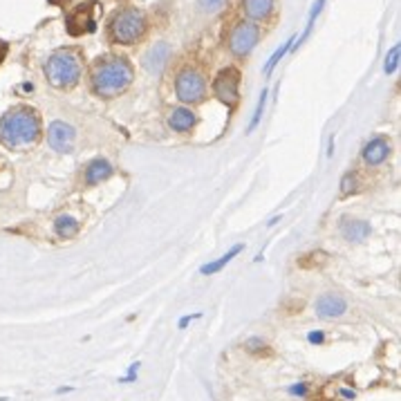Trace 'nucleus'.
I'll return each mask as SVG.
<instances>
[{
  "instance_id": "obj_1",
  "label": "nucleus",
  "mask_w": 401,
  "mask_h": 401,
  "mask_svg": "<svg viewBox=\"0 0 401 401\" xmlns=\"http://www.w3.org/2000/svg\"><path fill=\"white\" fill-rule=\"evenodd\" d=\"M43 135L41 117L30 106H14L0 117V144L9 150L36 146Z\"/></svg>"
},
{
  "instance_id": "obj_2",
  "label": "nucleus",
  "mask_w": 401,
  "mask_h": 401,
  "mask_svg": "<svg viewBox=\"0 0 401 401\" xmlns=\"http://www.w3.org/2000/svg\"><path fill=\"white\" fill-rule=\"evenodd\" d=\"M132 79L135 70L126 56H103L94 61L90 70V88L101 99L119 97L130 88Z\"/></svg>"
},
{
  "instance_id": "obj_3",
  "label": "nucleus",
  "mask_w": 401,
  "mask_h": 401,
  "mask_svg": "<svg viewBox=\"0 0 401 401\" xmlns=\"http://www.w3.org/2000/svg\"><path fill=\"white\" fill-rule=\"evenodd\" d=\"M43 72L47 76V81H50V85H54V88L70 90L81 79V72H83L81 54L74 52V50L54 52L50 59L45 61Z\"/></svg>"
},
{
  "instance_id": "obj_4",
  "label": "nucleus",
  "mask_w": 401,
  "mask_h": 401,
  "mask_svg": "<svg viewBox=\"0 0 401 401\" xmlns=\"http://www.w3.org/2000/svg\"><path fill=\"white\" fill-rule=\"evenodd\" d=\"M148 30V18L137 7H126L114 12L108 23V36L117 45H132L144 38Z\"/></svg>"
},
{
  "instance_id": "obj_5",
  "label": "nucleus",
  "mask_w": 401,
  "mask_h": 401,
  "mask_svg": "<svg viewBox=\"0 0 401 401\" xmlns=\"http://www.w3.org/2000/svg\"><path fill=\"white\" fill-rule=\"evenodd\" d=\"M175 94L182 103L195 106L206 99V79L204 74L195 68H184L175 79Z\"/></svg>"
},
{
  "instance_id": "obj_6",
  "label": "nucleus",
  "mask_w": 401,
  "mask_h": 401,
  "mask_svg": "<svg viewBox=\"0 0 401 401\" xmlns=\"http://www.w3.org/2000/svg\"><path fill=\"white\" fill-rule=\"evenodd\" d=\"M260 41V27L251 21H240L231 27L226 36V47L235 59H244L253 52V47Z\"/></svg>"
},
{
  "instance_id": "obj_7",
  "label": "nucleus",
  "mask_w": 401,
  "mask_h": 401,
  "mask_svg": "<svg viewBox=\"0 0 401 401\" xmlns=\"http://www.w3.org/2000/svg\"><path fill=\"white\" fill-rule=\"evenodd\" d=\"M213 94L229 108H235L238 101H240V72L235 68H226L220 72L213 81Z\"/></svg>"
},
{
  "instance_id": "obj_8",
  "label": "nucleus",
  "mask_w": 401,
  "mask_h": 401,
  "mask_svg": "<svg viewBox=\"0 0 401 401\" xmlns=\"http://www.w3.org/2000/svg\"><path fill=\"white\" fill-rule=\"evenodd\" d=\"M76 139V130L65 121H54L47 128V144L59 152H70Z\"/></svg>"
},
{
  "instance_id": "obj_9",
  "label": "nucleus",
  "mask_w": 401,
  "mask_h": 401,
  "mask_svg": "<svg viewBox=\"0 0 401 401\" xmlns=\"http://www.w3.org/2000/svg\"><path fill=\"white\" fill-rule=\"evenodd\" d=\"M314 310H317L319 319L332 321V319L343 317V314L348 312V301L343 298V296H339V294H323V296H319V298H317Z\"/></svg>"
},
{
  "instance_id": "obj_10",
  "label": "nucleus",
  "mask_w": 401,
  "mask_h": 401,
  "mask_svg": "<svg viewBox=\"0 0 401 401\" xmlns=\"http://www.w3.org/2000/svg\"><path fill=\"white\" fill-rule=\"evenodd\" d=\"M390 155V141L386 137H375L370 139L364 148V161L368 166H379L384 164Z\"/></svg>"
},
{
  "instance_id": "obj_11",
  "label": "nucleus",
  "mask_w": 401,
  "mask_h": 401,
  "mask_svg": "<svg viewBox=\"0 0 401 401\" xmlns=\"http://www.w3.org/2000/svg\"><path fill=\"white\" fill-rule=\"evenodd\" d=\"M242 12L251 23L267 21L274 12V0H242Z\"/></svg>"
},
{
  "instance_id": "obj_12",
  "label": "nucleus",
  "mask_w": 401,
  "mask_h": 401,
  "mask_svg": "<svg viewBox=\"0 0 401 401\" xmlns=\"http://www.w3.org/2000/svg\"><path fill=\"white\" fill-rule=\"evenodd\" d=\"M168 59H170V45L168 43H155L148 50L144 65L150 72H161L164 70V65L168 63Z\"/></svg>"
},
{
  "instance_id": "obj_13",
  "label": "nucleus",
  "mask_w": 401,
  "mask_h": 401,
  "mask_svg": "<svg viewBox=\"0 0 401 401\" xmlns=\"http://www.w3.org/2000/svg\"><path fill=\"white\" fill-rule=\"evenodd\" d=\"M197 123L195 112L190 108H173L168 114V126L173 128L175 132H188Z\"/></svg>"
},
{
  "instance_id": "obj_14",
  "label": "nucleus",
  "mask_w": 401,
  "mask_h": 401,
  "mask_svg": "<svg viewBox=\"0 0 401 401\" xmlns=\"http://www.w3.org/2000/svg\"><path fill=\"white\" fill-rule=\"evenodd\" d=\"M112 175V164L106 159H92L88 168H85V184L88 186H97L101 182H106V179Z\"/></svg>"
},
{
  "instance_id": "obj_15",
  "label": "nucleus",
  "mask_w": 401,
  "mask_h": 401,
  "mask_svg": "<svg viewBox=\"0 0 401 401\" xmlns=\"http://www.w3.org/2000/svg\"><path fill=\"white\" fill-rule=\"evenodd\" d=\"M341 233L350 242H361L370 235V224L361 222V220H348L346 217L343 220V224H341Z\"/></svg>"
},
{
  "instance_id": "obj_16",
  "label": "nucleus",
  "mask_w": 401,
  "mask_h": 401,
  "mask_svg": "<svg viewBox=\"0 0 401 401\" xmlns=\"http://www.w3.org/2000/svg\"><path fill=\"white\" fill-rule=\"evenodd\" d=\"M240 251H242V244H235V247H231V249H229L224 256H220L217 260H213V262L204 265V267H202V269H199V271L211 276V274H215V271H220V269H222V267H226V265L231 262L233 258H235L238 253H240Z\"/></svg>"
},
{
  "instance_id": "obj_17",
  "label": "nucleus",
  "mask_w": 401,
  "mask_h": 401,
  "mask_svg": "<svg viewBox=\"0 0 401 401\" xmlns=\"http://www.w3.org/2000/svg\"><path fill=\"white\" fill-rule=\"evenodd\" d=\"M54 231L59 238H72L79 231V222H76L72 215H59L54 222Z\"/></svg>"
},
{
  "instance_id": "obj_18",
  "label": "nucleus",
  "mask_w": 401,
  "mask_h": 401,
  "mask_svg": "<svg viewBox=\"0 0 401 401\" xmlns=\"http://www.w3.org/2000/svg\"><path fill=\"white\" fill-rule=\"evenodd\" d=\"M292 43H294V38H289V41L283 45V50H278V52H276V54L271 56V61H269V63H267V68H265V72H267V74H269V72H271V70L276 68V65H278V61L283 59V56H285V54H287V50H289V47H292Z\"/></svg>"
},
{
  "instance_id": "obj_19",
  "label": "nucleus",
  "mask_w": 401,
  "mask_h": 401,
  "mask_svg": "<svg viewBox=\"0 0 401 401\" xmlns=\"http://www.w3.org/2000/svg\"><path fill=\"white\" fill-rule=\"evenodd\" d=\"M399 45H395L393 50H390V54L386 56V72L388 74H393L397 70V65H399Z\"/></svg>"
},
{
  "instance_id": "obj_20",
  "label": "nucleus",
  "mask_w": 401,
  "mask_h": 401,
  "mask_svg": "<svg viewBox=\"0 0 401 401\" xmlns=\"http://www.w3.org/2000/svg\"><path fill=\"white\" fill-rule=\"evenodd\" d=\"M265 101H267V92H262L260 94V101H258V108H256V114H253V119H251V123H249V132L260 123V117H262V110H265Z\"/></svg>"
},
{
  "instance_id": "obj_21",
  "label": "nucleus",
  "mask_w": 401,
  "mask_h": 401,
  "mask_svg": "<svg viewBox=\"0 0 401 401\" xmlns=\"http://www.w3.org/2000/svg\"><path fill=\"white\" fill-rule=\"evenodd\" d=\"M224 0H199V7L204 9V12H217L220 7H222Z\"/></svg>"
},
{
  "instance_id": "obj_22",
  "label": "nucleus",
  "mask_w": 401,
  "mask_h": 401,
  "mask_svg": "<svg viewBox=\"0 0 401 401\" xmlns=\"http://www.w3.org/2000/svg\"><path fill=\"white\" fill-rule=\"evenodd\" d=\"M355 184H357V177L355 175H346V177H343V182H341V193L343 195H348L350 193V190H355Z\"/></svg>"
},
{
  "instance_id": "obj_23",
  "label": "nucleus",
  "mask_w": 401,
  "mask_h": 401,
  "mask_svg": "<svg viewBox=\"0 0 401 401\" xmlns=\"http://www.w3.org/2000/svg\"><path fill=\"white\" fill-rule=\"evenodd\" d=\"M5 54H7V43H3V41H0V61L5 59Z\"/></svg>"
},
{
  "instance_id": "obj_24",
  "label": "nucleus",
  "mask_w": 401,
  "mask_h": 401,
  "mask_svg": "<svg viewBox=\"0 0 401 401\" xmlns=\"http://www.w3.org/2000/svg\"><path fill=\"white\" fill-rule=\"evenodd\" d=\"M310 341H323L321 334H310Z\"/></svg>"
}]
</instances>
